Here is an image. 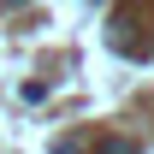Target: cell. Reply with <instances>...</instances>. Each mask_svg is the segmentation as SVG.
<instances>
[{"mask_svg": "<svg viewBox=\"0 0 154 154\" xmlns=\"http://www.w3.org/2000/svg\"><path fill=\"white\" fill-rule=\"evenodd\" d=\"M54 154H77V142H59V148H54Z\"/></svg>", "mask_w": 154, "mask_h": 154, "instance_id": "cell-2", "label": "cell"}, {"mask_svg": "<svg viewBox=\"0 0 154 154\" xmlns=\"http://www.w3.org/2000/svg\"><path fill=\"white\" fill-rule=\"evenodd\" d=\"M6 6H18V0H6Z\"/></svg>", "mask_w": 154, "mask_h": 154, "instance_id": "cell-3", "label": "cell"}, {"mask_svg": "<svg viewBox=\"0 0 154 154\" xmlns=\"http://www.w3.org/2000/svg\"><path fill=\"white\" fill-rule=\"evenodd\" d=\"M101 154H136V148H131V142H107Z\"/></svg>", "mask_w": 154, "mask_h": 154, "instance_id": "cell-1", "label": "cell"}]
</instances>
